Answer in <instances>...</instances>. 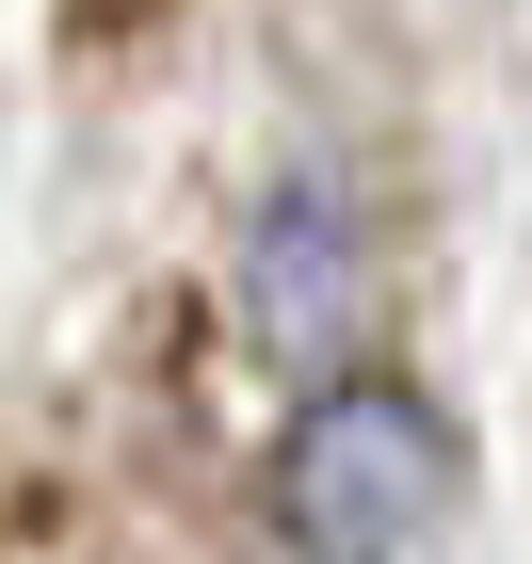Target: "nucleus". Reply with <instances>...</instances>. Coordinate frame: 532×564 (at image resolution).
Returning <instances> with one entry per match:
<instances>
[{"mask_svg": "<svg viewBox=\"0 0 532 564\" xmlns=\"http://www.w3.org/2000/svg\"><path fill=\"white\" fill-rule=\"evenodd\" d=\"M452 517V420L420 388H323L274 452V532L307 564H403Z\"/></svg>", "mask_w": 532, "mask_h": 564, "instance_id": "nucleus-1", "label": "nucleus"}, {"mask_svg": "<svg viewBox=\"0 0 532 564\" xmlns=\"http://www.w3.org/2000/svg\"><path fill=\"white\" fill-rule=\"evenodd\" d=\"M242 323L274 339V371H339V339H355V226L323 194H291L242 242Z\"/></svg>", "mask_w": 532, "mask_h": 564, "instance_id": "nucleus-2", "label": "nucleus"}]
</instances>
